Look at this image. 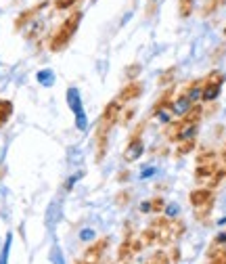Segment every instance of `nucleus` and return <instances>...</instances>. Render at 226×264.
<instances>
[{"label":"nucleus","instance_id":"c756f323","mask_svg":"<svg viewBox=\"0 0 226 264\" xmlns=\"http://www.w3.org/2000/svg\"><path fill=\"white\" fill-rule=\"evenodd\" d=\"M76 3H80V0H55V9L57 11H67V9H71Z\"/></svg>","mask_w":226,"mask_h":264},{"label":"nucleus","instance_id":"4be33fe9","mask_svg":"<svg viewBox=\"0 0 226 264\" xmlns=\"http://www.w3.org/2000/svg\"><path fill=\"white\" fill-rule=\"evenodd\" d=\"M195 11V0H178V13L182 19L191 17V13Z\"/></svg>","mask_w":226,"mask_h":264},{"label":"nucleus","instance_id":"aec40b11","mask_svg":"<svg viewBox=\"0 0 226 264\" xmlns=\"http://www.w3.org/2000/svg\"><path fill=\"white\" fill-rule=\"evenodd\" d=\"M138 239H140L142 243H145V247H151V245H155V243H157V231H155V229H151V226H147V229L140 233Z\"/></svg>","mask_w":226,"mask_h":264},{"label":"nucleus","instance_id":"20e7f679","mask_svg":"<svg viewBox=\"0 0 226 264\" xmlns=\"http://www.w3.org/2000/svg\"><path fill=\"white\" fill-rule=\"evenodd\" d=\"M122 103L117 101V99H113V101H109L105 105V109H103V113H101V122H99V128H103V130H107V132H111V128L120 122V113H122Z\"/></svg>","mask_w":226,"mask_h":264},{"label":"nucleus","instance_id":"7c9ffc66","mask_svg":"<svg viewBox=\"0 0 226 264\" xmlns=\"http://www.w3.org/2000/svg\"><path fill=\"white\" fill-rule=\"evenodd\" d=\"M138 74H140V65L134 63V65H130L126 69V76H128V82H132V80H138Z\"/></svg>","mask_w":226,"mask_h":264},{"label":"nucleus","instance_id":"f3484780","mask_svg":"<svg viewBox=\"0 0 226 264\" xmlns=\"http://www.w3.org/2000/svg\"><path fill=\"white\" fill-rule=\"evenodd\" d=\"M170 233L174 237V241L182 239V235L186 233V222L182 218H170Z\"/></svg>","mask_w":226,"mask_h":264},{"label":"nucleus","instance_id":"ddd939ff","mask_svg":"<svg viewBox=\"0 0 226 264\" xmlns=\"http://www.w3.org/2000/svg\"><path fill=\"white\" fill-rule=\"evenodd\" d=\"M218 168H220V164H218V162L197 166V168H195V178H197V183H205V181H209V178H211L213 174H216Z\"/></svg>","mask_w":226,"mask_h":264},{"label":"nucleus","instance_id":"c85d7f7f","mask_svg":"<svg viewBox=\"0 0 226 264\" xmlns=\"http://www.w3.org/2000/svg\"><path fill=\"white\" fill-rule=\"evenodd\" d=\"M211 208H213V203H209V206H205V208H199V210L195 212V218H197L199 222H207L209 214H211Z\"/></svg>","mask_w":226,"mask_h":264},{"label":"nucleus","instance_id":"473e14b6","mask_svg":"<svg viewBox=\"0 0 226 264\" xmlns=\"http://www.w3.org/2000/svg\"><path fill=\"white\" fill-rule=\"evenodd\" d=\"M130 249H132V256L140 254L142 249H145V243L140 241V239H132V243H130Z\"/></svg>","mask_w":226,"mask_h":264},{"label":"nucleus","instance_id":"1a4fd4ad","mask_svg":"<svg viewBox=\"0 0 226 264\" xmlns=\"http://www.w3.org/2000/svg\"><path fill=\"white\" fill-rule=\"evenodd\" d=\"M145 153V141L142 139H134V141H128L126 143V151H124V160L130 162H136L140 155Z\"/></svg>","mask_w":226,"mask_h":264},{"label":"nucleus","instance_id":"4468645a","mask_svg":"<svg viewBox=\"0 0 226 264\" xmlns=\"http://www.w3.org/2000/svg\"><path fill=\"white\" fill-rule=\"evenodd\" d=\"M176 149H174V158H184V155L188 153H193L197 149V139H188V141H180V143H176Z\"/></svg>","mask_w":226,"mask_h":264},{"label":"nucleus","instance_id":"cd10ccee","mask_svg":"<svg viewBox=\"0 0 226 264\" xmlns=\"http://www.w3.org/2000/svg\"><path fill=\"white\" fill-rule=\"evenodd\" d=\"M130 199H132L130 189H124V191H120V193L115 195V206H126V203H130Z\"/></svg>","mask_w":226,"mask_h":264},{"label":"nucleus","instance_id":"2f4dec72","mask_svg":"<svg viewBox=\"0 0 226 264\" xmlns=\"http://www.w3.org/2000/svg\"><path fill=\"white\" fill-rule=\"evenodd\" d=\"M170 262L172 264H178V262H180V258H182V254H180V247H178V245H172V249H170Z\"/></svg>","mask_w":226,"mask_h":264},{"label":"nucleus","instance_id":"9d476101","mask_svg":"<svg viewBox=\"0 0 226 264\" xmlns=\"http://www.w3.org/2000/svg\"><path fill=\"white\" fill-rule=\"evenodd\" d=\"M184 128H186V126H184L182 119H180V117H174V119H170V122L165 124L163 135H165V139H168L170 143H178V141H180V135H182Z\"/></svg>","mask_w":226,"mask_h":264},{"label":"nucleus","instance_id":"a878e982","mask_svg":"<svg viewBox=\"0 0 226 264\" xmlns=\"http://www.w3.org/2000/svg\"><path fill=\"white\" fill-rule=\"evenodd\" d=\"M149 203H151V212H153V214H161V212H163V208H165V199H163L161 195L153 197Z\"/></svg>","mask_w":226,"mask_h":264},{"label":"nucleus","instance_id":"6e6552de","mask_svg":"<svg viewBox=\"0 0 226 264\" xmlns=\"http://www.w3.org/2000/svg\"><path fill=\"white\" fill-rule=\"evenodd\" d=\"M46 7H49V0H42V3H38V5H34L32 9H28V11H23V13L15 19V30H21V28H26L28 23L40 13V11H44Z\"/></svg>","mask_w":226,"mask_h":264},{"label":"nucleus","instance_id":"2eb2a0df","mask_svg":"<svg viewBox=\"0 0 226 264\" xmlns=\"http://www.w3.org/2000/svg\"><path fill=\"white\" fill-rule=\"evenodd\" d=\"M218 162V151L211 149V147H205V149H199L197 151V166L201 164H213Z\"/></svg>","mask_w":226,"mask_h":264},{"label":"nucleus","instance_id":"39448f33","mask_svg":"<svg viewBox=\"0 0 226 264\" xmlns=\"http://www.w3.org/2000/svg\"><path fill=\"white\" fill-rule=\"evenodd\" d=\"M107 151H109V132L97 126V132H94V162L101 164Z\"/></svg>","mask_w":226,"mask_h":264},{"label":"nucleus","instance_id":"5701e85b","mask_svg":"<svg viewBox=\"0 0 226 264\" xmlns=\"http://www.w3.org/2000/svg\"><path fill=\"white\" fill-rule=\"evenodd\" d=\"M224 178H226V174H224V168H218V170H216V174H213V176L209 178V181H207V189H209V191L218 189V187H220V183L224 181Z\"/></svg>","mask_w":226,"mask_h":264},{"label":"nucleus","instance_id":"b1692460","mask_svg":"<svg viewBox=\"0 0 226 264\" xmlns=\"http://www.w3.org/2000/svg\"><path fill=\"white\" fill-rule=\"evenodd\" d=\"M170 224V218L168 216H161V214H155V218L151 220V229H155V231H161V229H165V226Z\"/></svg>","mask_w":226,"mask_h":264},{"label":"nucleus","instance_id":"a211bd4d","mask_svg":"<svg viewBox=\"0 0 226 264\" xmlns=\"http://www.w3.org/2000/svg\"><path fill=\"white\" fill-rule=\"evenodd\" d=\"M226 5V0H205L203 7H201V17H209L213 15L218 9H222Z\"/></svg>","mask_w":226,"mask_h":264},{"label":"nucleus","instance_id":"0eeeda50","mask_svg":"<svg viewBox=\"0 0 226 264\" xmlns=\"http://www.w3.org/2000/svg\"><path fill=\"white\" fill-rule=\"evenodd\" d=\"M142 90H145L142 82L140 80H132V82H128L126 86L120 90V94H117V101H120L122 105L130 103V101H136V99L142 97Z\"/></svg>","mask_w":226,"mask_h":264},{"label":"nucleus","instance_id":"bb28decb","mask_svg":"<svg viewBox=\"0 0 226 264\" xmlns=\"http://www.w3.org/2000/svg\"><path fill=\"white\" fill-rule=\"evenodd\" d=\"M145 128H147V119H140V122L136 124V128L130 132V137H128V141H134V139H142V132H145Z\"/></svg>","mask_w":226,"mask_h":264},{"label":"nucleus","instance_id":"412c9836","mask_svg":"<svg viewBox=\"0 0 226 264\" xmlns=\"http://www.w3.org/2000/svg\"><path fill=\"white\" fill-rule=\"evenodd\" d=\"M145 264H172V262H170L168 251H165V249H157V251H153V254L149 256V260Z\"/></svg>","mask_w":226,"mask_h":264},{"label":"nucleus","instance_id":"72a5a7b5","mask_svg":"<svg viewBox=\"0 0 226 264\" xmlns=\"http://www.w3.org/2000/svg\"><path fill=\"white\" fill-rule=\"evenodd\" d=\"M128 178H130V170H128V168H126V170H120V172H117V183H126Z\"/></svg>","mask_w":226,"mask_h":264},{"label":"nucleus","instance_id":"f8f14e48","mask_svg":"<svg viewBox=\"0 0 226 264\" xmlns=\"http://www.w3.org/2000/svg\"><path fill=\"white\" fill-rule=\"evenodd\" d=\"M67 97H69V105L74 107V111L78 115V126L80 128H86V119H84V113H82V103H80V94L76 88H69L67 90Z\"/></svg>","mask_w":226,"mask_h":264},{"label":"nucleus","instance_id":"ea45409f","mask_svg":"<svg viewBox=\"0 0 226 264\" xmlns=\"http://www.w3.org/2000/svg\"><path fill=\"white\" fill-rule=\"evenodd\" d=\"M224 36H226V30H224Z\"/></svg>","mask_w":226,"mask_h":264},{"label":"nucleus","instance_id":"7ed1b4c3","mask_svg":"<svg viewBox=\"0 0 226 264\" xmlns=\"http://www.w3.org/2000/svg\"><path fill=\"white\" fill-rule=\"evenodd\" d=\"M109 243H111V239L109 237H99L97 241H92L86 249H84V256H82V262L84 264H99L101 260H103V256H105V251H107V247H109Z\"/></svg>","mask_w":226,"mask_h":264},{"label":"nucleus","instance_id":"4c0bfd02","mask_svg":"<svg viewBox=\"0 0 226 264\" xmlns=\"http://www.w3.org/2000/svg\"><path fill=\"white\" fill-rule=\"evenodd\" d=\"M76 264H84V262H82V260H78V262H76Z\"/></svg>","mask_w":226,"mask_h":264},{"label":"nucleus","instance_id":"dca6fc26","mask_svg":"<svg viewBox=\"0 0 226 264\" xmlns=\"http://www.w3.org/2000/svg\"><path fill=\"white\" fill-rule=\"evenodd\" d=\"M176 71H178L176 65H172V67H168V69H163V71H161V74H159V80H157V84H159L161 88L172 86L174 80H176Z\"/></svg>","mask_w":226,"mask_h":264},{"label":"nucleus","instance_id":"6ab92c4d","mask_svg":"<svg viewBox=\"0 0 226 264\" xmlns=\"http://www.w3.org/2000/svg\"><path fill=\"white\" fill-rule=\"evenodd\" d=\"M11 113H13V103H11V101H5V99H0V128H3V126L9 122Z\"/></svg>","mask_w":226,"mask_h":264},{"label":"nucleus","instance_id":"f704fd0d","mask_svg":"<svg viewBox=\"0 0 226 264\" xmlns=\"http://www.w3.org/2000/svg\"><path fill=\"white\" fill-rule=\"evenodd\" d=\"M218 160H220V164L226 166V141L222 143V147H220V151H218Z\"/></svg>","mask_w":226,"mask_h":264},{"label":"nucleus","instance_id":"e433bc0d","mask_svg":"<svg viewBox=\"0 0 226 264\" xmlns=\"http://www.w3.org/2000/svg\"><path fill=\"white\" fill-rule=\"evenodd\" d=\"M130 262H132V258H115L113 264H130Z\"/></svg>","mask_w":226,"mask_h":264},{"label":"nucleus","instance_id":"393cba45","mask_svg":"<svg viewBox=\"0 0 226 264\" xmlns=\"http://www.w3.org/2000/svg\"><path fill=\"white\" fill-rule=\"evenodd\" d=\"M134 113H136V107H126V109H122V113H120V122H117V124L128 126V124L134 119Z\"/></svg>","mask_w":226,"mask_h":264},{"label":"nucleus","instance_id":"f257e3e1","mask_svg":"<svg viewBox=\"0 0 226 264\" xmlns=\"http://www.w3.org/2000/svg\"><path fill=\"white\" fill-rule=\"evenodd\" d=\"M82 17H84V13H82V11H74V13H71V15L61 23V26L57 28V32L53 34V38H51V42H49V46H51L53 53L63 51L65 46L71 42V38H74L76 32H78V28H80Z\"/></svg>","mask_w":226,"mask_h":264},{"label":"nucleus","instance_id":"f03ea898","mask_svg":"<svg viewBox=\"0 0 226 264\" xmlns=\"http://www.w3.org/2000/svg\"><path fill=\"white\" fill-rule=\"evenodd\" d=\"M226 76H224V71L220 69H213L209 71V74L203 78V86H201V101H216L220 97V90H222V84H224Z\"/></svg>","mask_w":226,"mask_h":264},{"label":"nucleus","instance_id":"58836bf2","mask_svg":"<svg viewBox=\"0 0 226 264\" xmlns=\"http://www.w3.org/2000/svg\"><path fill=\"white\" fill-rule=\"evenodd\" d=\"M224 174H226V166H224Z\"/></svg>","mask_w":226,"mask_h":264},{"label":"nucleus","instance_id":"c9c22d12","mask_svg":"<svg viewBox=\"0 0 226 264\" xmlns=\"http://www.w3.org/2000/svg\"><path fill=\"white\" fill-rule=\"evenodd\" d=\"M140 212H151V203L149 201H142L140 203Z\"/></svg>","mask_w":226,"mask_h":264},{"label":"nucleus","instance_id":"423d86ee","mask_svg":"<svg viewBox=\"0 0 226 264\" xmlns=\"http://www.w3.org/2000/svg\"><path fill=\"white\" fill-rule=\"evenodd\" d=\"M188 201H191V206L195 210H199V208L209 206V203H216V195H213V191H209L207 187H201V189H195L188 193Z\"/></svg>","mask_w":226,"mask_h":264},{"label":"nucleus","instance_id":"9b49d317","mask_svg":"<svg viewBox=\"0 0 226 264\" xmlns=\"http://www.w3.org/2000/svg\"><path fill=\"white\" fill-rule=\"evenodd\" d=\"M180 119L184 122V126H199L201 119H203V105L201 103H195L188 107V111L184 115H180Z\"/></svg>","mask_w":226,"mask_h":264}]
</instances>
